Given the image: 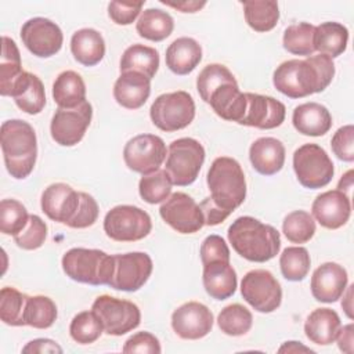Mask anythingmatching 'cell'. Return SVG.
<instances>
[{"label":"cell","mask_w":354,"mask_h":354,"mask_svg":"<svg viewBox=\"0 0 354 354\" xmlns=\"http://www.w3.org/2000/svg\"><path fill=\"white\" fill-rule=\"evenodd\" d=\"M102 332V324L93 310L76 314L69 325V335L79 344L94 343L95 340L100 339Z\"/></svg>","instance_id":"44"},{"label":"cell","mask_w":354,"mask_h":354,"mask_svg":"<svg viewBox=\"0 0 354 354\" xmlns=\"http://www.w3.org/2000/svg\"><path fill=\"white\" fill-rule=\"evenodd\" d=\"M330 147L337 159L343 162L354 160V127L353 124L342 126L330 140Z\"/></svg>","instance_id":"48"},{"label":"cell","mask_w":354,"mask_h":354,"mask_svg":"<svg viewBox=\"0 0 354 354\" xmlns=\"http://www.w3.org/2000/svg\"><path fill=\"white\" fill-rule=\"evenodd\" d=\"M311 216L324 228L337 230L343 227L351 216L350 196L339 189L325 191L314 199Z\"/></svg>","instance_id":"20"},{"label":"cell","mask_w":354,"mask_h":354,"mask_svg":"<svg viewBox=\"0 0 354 354\" xmlns=\"http://www.w3.org/2000/svg\"><path fill=\"white\" fill-rule=\"evenodd\" d=\"M245 95L246 111L239 124L270 130L283 123L286 109L281 101L256 93H245Z\"/></svg>","instance_id":"19"},{"label":"cell","mask_w":354,"mask_h":354,"mask_svg":"<svg viewBox=\"0 0 354 354\" xmlns=\"http://www.w3.org/2000/svg\"><path fill=\"white\" fill-rule=\"evenodd\" d=\"M28 295L21 293L12 286H4L0 290V318L10 326H25L24 313Z\"/></svg>","instance_id":"42"},{"label":"cell","mask_w":354,"mask_h":354,"mask_svg":"<svg viewBox=\"0 0 354 354\" xmlns=\"http://www.w3.org/2000/svg\"><path fill=\"white\" fill-rule=\"evenodd\" d=\"M26 207L17 199H3L0 202V230L6 235L15 236L29 220Z\"/></svg>","instance_id":"46"},{"label":"cell","mask_w":354,"mask_h":354,"mask_svg":"<svg viewBox=\"0 0 354 354\" xmlns=\"http://www.w3.org/2000/svg\"><path fill=\"white\" fill-rule=\"evenodd\" d=\"M24 72L21 64V54L15 41L8 37H1V57H0V94L6 97L12 82Z\"/></svg>","instance_id":"37"},{"label":"cell","mask_w":354,"mask_h":354,"mask_svg":"<svg viewBox=\"0 0 354 354\" xmlns=\"http://www.w3.org/2000/svg\"><path fill=\"white\" fill-rule=\"evenodd\" d=\"M353 288L354 285H350L347 289V292L344 290V293L342 295L343 296V300H342V307L346 313V315L353 319Z\"/></svg>","instance_id":"58"},{"label":"cell","mask_w":354,"mask_h":354,"mask_svg":"<svg viewBox=\"0 0 354 354\" xmlns=\"http://www.w3.org/2000/svg\"><path fill=\"white\" fill-rule=\"evenodd\" d=\"M115 270L109 286L116 290L136 292L141 289L152 274V259L144 252L115 254Z\"/></svg>","instance_id":"15"},{"label":"cell","mask_w":354,"mask_h":354,"mask_svg":"<svg viewBox=\"0 0 354 354\" xmlns=\"http://www.w3.org/2000/svg\"><path fill=\"white\" fill-rule=\"evenodd\" d=\"M199 254H201L202 266L214 260L230 261V249L225 241L220 235L206 236L201 245Z\"/></svg>","instance_id":"51"},{"label":"cell","mask_w":354,"mask_h":354,"mask_svg":"<svg viewBox=\"0 0 354 354\" xmlns=\"http://www.w3.org/2000/svg\"><path fill=\"white\" fill-rule=\"evenodd\" d=\"M227 235L232 249L253 263H266L274 259L281 249L279 232L252 216H241L234 220Z\"/></svg>","instance_id":"2"},{"label":"cell","mask_w":354,"mask_h":354,"mask_svg":"<svg viewBox=\"0 0 354 354\" xmlns=\"http://www.w3.org/2000/svg\"><path fill=\"white\" fill-rule=\"evenodd\" d=\"M311 266L308 250L303 246H289L279 256V268L285 279L290 282L303 281Z\"/></svg>","instance_id":"39"},{"label":"cell","mask_w":354,"mask_h":354,"mask_svg":"<svg viewBox=\"0 0 354 354\" xmlns=\"http://www.w3.org/2000/svg\"><path fill=\"white\" fill-rule=\"evenodd\" d=\"M0 138L7 171L17 180L26 178L32 173L37 158L35 129L25 120L10 119L3 122Z\"/></svg>","instance_id":"3"},{"label":"cell","mask_w":354,"mask_h":354,"mask_svg":"<svg viewBox=\"0 0 354 354\" xmlns=\"http://www.w3.org/2000/svg\"><path fill=\"white\" fill-rule=\"evenodd\" d=\"M243 14L246 24L256 32H270L279 19L277 1H243Z\"/></svg>","instance_id":"35"},{"label":"cell","mask_w":354,"mask_h":354,"mask_svg":"<svg viewBox=\"0 0 354 354\" xmlns=\"http://www.w3.org/2000/svg\"><path fill=\"white\" fill-rule=\"evenodd\" d=\"M162 220L180 234H195L205 225L201 206L185 192H174L159 209Z\"/></svg>","instance_id":"14"},{"label":"cell","mask_w":354,"mask_h":354,"mask_svg":"<svg viewBox=\"0 0 354 354\" xmlns=\"http://www.w3.org/2000/svg\"><path fill=\"white\" fill-rule=\"evenodd\" d=\"M225 83H236L231 71L221 64L206 65L196 77V90L201 98L207 104L210 94Z\"/></svg>","instance_id":"45"},{"label":"cell","mask_w":354,"mask_h":354,"mask_svg":"<svg viewBox=\"0 0 354 354\" xmlns=\"http://www.w3.org/2000/svg\"><path fill=\"white\" fill-rule=\"evenodd\" d=\"M152 123L162 131L171 133L189 126L195 118V102L191 94L178 90L155 98L149 108Z\"/></svg>","instance_id":"7"},{"label":"cell","mask_w":354,"mask_h":354,"mask_svg":"<svg viewBox=\"0 0 354 354\" xmlns=\"http://www.w3.org/2000/svg\"><path fill=\"white\" fill-rule=\"evenodd\" d=\"M142 6L144 1H111L108 15L116 25H130L140 15Z\"/></svg>","instance_id":"49"},{"label":"cell","mask_w":354,"mask_h":354,"mask_svg":"<svg viewBox=\"0 0 354 354\" xmlns=\"http://www.w3.org/2000/svg\"><path fill=\"white\" fill-rule=\"evenodd\" d=\"M293 170L297 181L310 189L328 185L335 174L333 162L318 144H303L293 153Z\"/></svg>","instance_id":"8"},{"label":"cell","mask_w":354,"mask_h":354,"mask_svg":"<svg viewBox=\"0 0 354 354\" xmlns=\"http://www.w3.org/2000/svg\"><path fill=\"white\" fill-rule=\"evenodd\" d=\"M333 76V59L325 54H317L279 64L272 73V84L289 98H304L324 91Z\"/></svg>","instance_id":"1"},{"label":"cell","mask_w":354,"mask_h":354,"mask_svg":"<svg viewBox=\"0 0 354 354\" xmlns=\"http://www.w3.org/2000/svg\"><path fill=\"white\" fill-rule=\"evenodd\" d=\"M163 4L169 6V7H173L181 12H196L199 11L202 7L206 6V1H177V3H170V1H165L162 0Z\"/></svg>","instance_id":"56"},{"label":"cell","mask_w":354,"mask_h":354,"mask_svg":"<svg viewBox=\"0 0 354 354\" xmlns=\"http://www.w3.org/2000/svg\"><path fill=\"white\" fill-rule=\"evenodd\" d=\"M279 353H314V350H311L310 347H306L304 344H301L300 342H285L279 348Z\"/></svg>","instance_id":"57"},{"label":"cell","mask_w":354,"mask_h":354,"mask_svg":"<svg viewBox=\"0 0 354 354\" xmlns=\"http://www.w3.org/2000/svg\"><path fill=\"white\" fill-rule=\"evenodd\" d=\"M252 313L239 303L225 306L217 317V325L220 330L228 336H242L248 333L252 328Z\"/></svg>","instance_id":"41"},{"label":"cell","mask_w":354,"mask_h":354,"mask_svg":"<svg viewBox=\"0 0 354 354\" xmlns=\"http://www.w3.org/2000/svg\"><path fill=\"white\" fill-rule=\"evenodd\" d=\"M174 21L171 15L160 8L144 10L136 24L137 33L151 41H162L171 35Z\"/></svg>","instance_id":"34"},{"label":"cell","mask_w":354,"mask_h":354,"mask_svg":"<svg viewBox=\"0 0 354 354\" xmlns=\"http://www.w3.org/2000/svg\"><path fill=\"white\" fill-rule=\"evenodd\" d=\"M202 282L206 293L216 300H225L236 290V272L230 261L214 260L203 266Z\"/></svg>","instance_id":"25"},{"label":"cell","mask_w":354,"mask_h":354,"mask_svg":"<svg viewBox=\"0 0 354 354\" xmlns=\"http://www.w3.org/2000/svg\"><path fill=\"white\" fill-rule=\"evenodd\" d=\"M93 118V106L86 100L75 108H58L50 123L53 140L62 147H73L84 137Z\"/></svg>","instance_id":"13"},{"label":"cell","mask_w":354,"mask_h":354,"mask_svg":"<svg viewBox=\"0 0 354 354\" xmlns=\"http://www.w3.org/2000/svg\"><path fill=\"white\" fill-rule=\"evenodd\" d=\"M207 104L221 119L241 123L246 111V95L239 90L238 83H225L210 94Z\"/></svg>","instance_id":"27"},{"label":"cell","mask_w":354,"mask_h":354,"mask_svg":"<svg viewBox=\"0 0 354 354\" xmlns=\"http://www.w3.org/2000/svg\"><path fill=\"white\" fill-rule=\"evenodd\" d=\"M123 353H148V354H159L162 351L159 339L151 332L142 330L130 336L123 347Z\"/></svg>","instance_id":"50"},{"label":"cell","mask_w":354,"mask_h":354,"mask_svg":"<svg viewBox=\"0 0 354 354\" xmlns=\"http://www.w3.org/2000/svg\"><path fill=\"white\" fill-rule=\"evenodd\" d=\"M348 30L339 22H322L315 26L314 48L319 54H325L330 58L342 55L347 48Z\"/></svg>","instance_id":"33"},{"label":"cell","mask_w":354,"mask_h":354,"mask_svg":"<svg viewBox=\"0 0 354 354\" xmlns=\"http://www.w3.org/2000/svg\"><path fill=\"white\" fill-rule=\"evenodd\" d=\"M12 97L15 105L28 115H37L46 105V91L41 80L24 71L10 86L6 97Z\"/></svg>","instance_id":"22"},{"label":"cell","mask_w":354,"mask_h":354,"mask_svg":"<svg viewBox=\"0 0 354 354\" xmlns=\"http://www.w3.org/2000/svg\"><path fill=\"white\" fill-rule=\"evenodd\" d=\"M165 61L173 73L180 76L188 75L202 61V47L192 37H178L166 48Z\"/></svg>","instance_id":"28"},{"label":"cell","mask_w":354,"mask_h":354,"mask_svg":"<svg viewBox=\"0 0 354 354\" xmlns=\"http://www.w3.org/2000/svg\"><path fill=\"white\" fill-rule=\"evenodd\" d=\"M47 238V224L37 216L30 214L25 228L14 236L18 248L24 250H36L43 246Z\"/></svg>","instance_id":"47"},{"label":"cell","mask_w":354,"mask_h":354,"mask_svg":"<svg viewBox=\"0 0 354 354\" xmlns=\"http://www.w3.org/2000/svg\"><path fill=\"white\" fill-rule=\"evenodd\" d=\"M173 183L167 171L156 170L149 174H144L138 183V194L149 205L163 203L171 194Z\"/></svg>","instance_id":"40"},{"label":"cell","mask_w":354,"mask_h":354,"mask_svg":"<svg viewBox=\"0 0 354 354\" xmlns=\"http://www.w3.org/2000/svg\"><path fill=\"white\" fill-rule=\"evenodd\" d=\"M348 283V275L343 266L328 261L315 268L311 277V295L317 301L333 303L342 297Z\"/></svg>","instance_id":"21"},{"label":"cell","mask_w":354,"mask_h":354,"mask_svg":"<svg viewBox=\"0 0 354 354\" xmlns=\"http://www.w3.org/2000/svg\"><path fill=\"white\" fill-rule=\"evenodd\" d=\"M149 94L151 80L137 72H122L113 84V98L126 109L141 108Z\"/></svg>","instance_id":"23"},{"label":"cell","mask_w":354,"mask_h":354,"mask_svg":"<svg viewBox=\"0 0 354 354\" xmlns=\"http://www.w3.org/2000/svg\"><path fill=\"white\" fill-rule=\"evenodd\" d=\"M337 340V346L343 353L351 354L353 353V346H354V326L353 324L344 325L343 328L340 326L336 339Z\"/></svg>","instance_id":"55"},{"label":"cell","mask_w":354,"mask_h":354,"mask_svg":"<svg viewBox=\"0 0 354 354\" xmlns=\"http://www.w3.org/2000/svg\"><path fill=\"white\" fill-rule=\"evenodd\" d=\"M58 317L57 306L53 299L36 295L29 296L24 313V324L36 329H47L53 326Z\"/></svg>","instance_id":"36"},{"label":"cell","mask_w":354,"mask_h":354,"mask_svg":"<svg viewBox=\"0 0 354 354\" xmlns=\"http://www.w3.org/2000/svg\"><path fill=\"white\" fill-rule=\"evenodd\" d=\"M61 264L66 277L93 286L108 285L115 270L113 256L100 249L72 248L65 252Z\"/></svg>","instance_id":"5"},{"label":"cell","mask_w":354,"mask_h":354,"mask_svg":"<svg viewBox=\"0 0 354 354\" xmlns=\"http://www.w3.org/2000/svg\"><path fill=\"white\" fill-rule=\"evenodd\" d=\"M203 162V145L195 138L183 137L170 142L165 170L174 185L185 187L198 178Z\"/></svg>","instance_id":"6"},{"label":"cell","mask_w":354,"mask_h":354,"mask_svg":"<svg viewBox=\"0 0 354 354\" xmlns=\"http://www.w3.org/2000/svg\"><path fill=\"white\" fill-rule=\"evenodd\" d=\"M315 26L308 22H299L289 25L282 37L283 48L293 55L310 57L315 51L314 48Z\"/></svg>","instance_id":"38"},{"label":"cell","mask_w":354,"mask_h":354,"mask_svg":"<svg viewBox=\"0 0 354 354\" xmlns=\"http://www.w3.org/2000/svg\"><path fill=\"white\" fill-rule=\"evenodd\" d=\"M21 39L24 46L39 58L55 55L64 43L61 28L43 17L28 19L21 28Z\"/></svg>","instance_id":"16"},{"label":"cell","mask_w":354,"mask_h":354,"mask_svg":"<svg viewBox=\"0 0 354 354\" xmlns=\"http://www.w3.org/2000/svg\"><path fill=\"white\" fill-rule=\"evenodd\" d=\"M82 205V192L75 191L65 183L50 184L41 194L40 206L43 213L53 221L68 227L75 221Z\"/></svg>","instance_id":"17"},{"label":"cell","mask_w":354,"mask_h":354,"mask_svg":"<svg viewBox=\"0 0 354 354\" xmlns=\"http://www.w3.org/2000/svg\"><path fill=\"white\" fill-rule=\"evenodd\" d=\"M282 232L292 243H306L315 234V220L306 210H295L283 218Z\"/></svg>","instance_id":"43"},{"label":"cell","mask_w":354,"mask_h":354,"mask_svg":"<svg viewBox=\"0 0 354 354\" xmlns=\"http://www.w3.org/2000/svg\"><path fill=\"white\" fill-rule=\"evenodd\" d=\"M22 353H62V348L57 342L51 339L39 337L26 343V346L22 348Z\"/></svg>","instance_id":"54"},{"label":"cell","mask_w":354,"mask_h":354,"mask_svg":"<svg viewBox=\"0 0 354 354\" xmlns=\"http://www.w3.org/2000/svg\"><path fill=\"white\" fill-rule=\"evenodd\" d=\"M351 188H353V170H348L346 174L342 176V178L337 184V189L344 192L347 196H350Z\"/></svg>","instance_id":"59"},{"label":"cell","mask_w":354,"mask_h":354,"mask_svg":"<svg viewBox=\"0 0 354 354\" xmlns=\"http://www.w3.org/2000/svg\"><path fill=\"white\" fill-rule=\"evenodd\" d=\"M253 169L263 176L277 174L285 163V147L274 137H260L249 148Z\"/></svg>","instance_id":"24"},{"label":"cell","mask_w":354,"mask_h":354,"mask_svg":"<svg viewBox=\"0 0 354 354\" xmlns=\"http://www.w3.org/2000/svg\"><path fill=\"white\" fill-rule=\"evenodd\" d=\"M342 326L337 313L332 308H315L304 322V333L311 343L328 346L335 342Z\"/></svg>","instance_id":"30"},{"label":"cell","mask_w":354,"mask_h":354,"mask_svg":"<svg viewBox=\"0 0 354 354\" xmlns=\"http://www.w3.org/2000/svg\"><path fill=\"white\" fill-rule=\"evenodd\" d=\"M210 201L228 216L246 198V180L238 160L230 156L216 158L206 176Z\"/></svg>","instance_id":"4"},{"label":"cell","mask_w":354,"mask_h":354,"mask_svg":"<svg viewBox=\"0 0 354 354\" xmlns=\"http://www.w3.org/2000/svg\"><path fill=\"white\" fill-rule=\"evenodd\" d=\"M98 203L97 201L87 192H82V205L79 213L72 223L71 228H87L91 227L98 218Z\"/></svg>","instance_id":"52"},{"label":"cell","mask_w":354,"mask_h":354,"mask_svg":"<svg viewBox=\"0 0 354 354\" xmlns=\"http://www.w3.org/2000/svg\"><path fill=\"white\" fill-rule=\"evenodd\" d=\"M167 156L165 141L155 134H138L130 138L123 148L126 166L140 174L159 170Z\"/></svg>","instance_id":"11"},{"label":"cell","mask_w":354,"mask_h":354,"mask_svg":"<svg viewBox=\"0 0 354 354\" xmlns=\"http://www.w3.org/2000/svg\"><path fill=\"white\" fill-rule=\"evenodd\" d=\"M71 53L73 58L84 66L100 64L105 55V41L102 35L93 28L76 30L71 37Z\"/></svg>","instance_id":"29"},{"label":"cell","mask_w":354,"mask_h":354,"mask_svg":"<svg viewBox=\"0 0 354 354\" xmlns=\"http://www.w3.org/2000/svg\"><path fill=\"white\" fill-rule=\"evenodd\" d=\"M53 98L58 108H75L86 101V84L75 71L61 72L53 83Z\"/></svg>","instance_id":"32"},{"label":"cell","mask_w":354,"mask_h":354,"mask_svg":"<svg viewBox=\"0 0 354 354\" xmlns=\"http://www.w3.org/2000/svg\"><path fill=\"white\" fill-rule=\"evenodd\" d=\"M152 221L149 214L133 205H118L104 217V231L116 242H136L149 235Z\"/></svg>","instance_id":"9"},{"label":"cell","mask_w":354,"mask_h":354,"mask_svg":"<svg viewBox=\"0 0 354 354\" xmlns=\"http://www.w3.org/2000/svg\"><path fill=\"white\" fill-rule=\"evenodd\" d=\"M91 310L100 318L104 332L111 336H122L131 332L141 321V313L137 304L108 295L98 296L93 301Z\"/></svg>","instance_id":"10"},{"label":"cell","mask_w":354,"mask_h":354,"mask_svg":"<svg viewBox=\"0 0 354 354\" xmlns=\"http://www.w3.org/2000/svg\"><path fill=\"white\" fill-rule=\"evenodd\" d=\"M241 295L259 313H272L282 301V289L268 270H252L241 282Z\"/></svg>","instance_id":"12"},{"label":"cell","mask_w":354,"mask_h":354,"mask_svg":"<svg viewBox=\"0 0 354 354\" xmlns=\"http://www.w3.org/2000/svg\"><path fill=\"white\" fill-rule=\"evenodd\" d=\"M213 313L199 301H187L171 314V328L176 335L185 340L205 337L213 328Z\"/></svg>","instance_id":"18"},{"label":"cell","mask_w":354,"mask_h":354,"mask_svg":"<svg viewBox=\"0 0 354 354\" xmlns=\"http://www.w3.org/2000/svg\"><path fill=\"white\" fill-rule=\"evenodd\" d=\"M201 210L203 213V217H205V225H217L220 223H223L228 214L225 212H223L221 209H218L212 201L210 198H205L202 202H201Z\"/></svg>","instance_id":"53"},{"label":"cell","mask_w":354,"mask_h":354,"mask_svg":"<svg viewBox=\"0 0 354 354\" xmlns=\"http://www.w3.org/2000/svg\"><path fill=\"white\" fill-rule=\"evenodd\" d=\"M119 69L120 73L137 72L151 80L159 69V53L149 46L133 44L123 51Z\"/></svg>","instance_id":"31"},{"label":"cell","mask_w":354,"mask_h":354,"mask_svg":"<svg viewBox=\"0 0 354 354\" xmlns=\"http://www.w3.org/2000/svg\"><path fill=\"white\" fill-rule=\"evenodd\" d=\"M293 127L303 136L321 137L332 127V115L318 102H304L293 109Z\"/></svg>","instance_id":"26"}]
</instances>
